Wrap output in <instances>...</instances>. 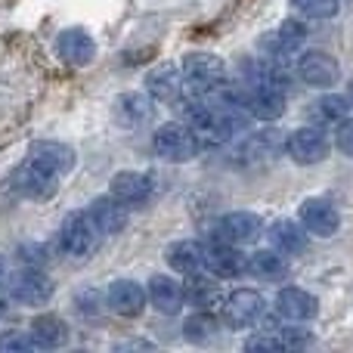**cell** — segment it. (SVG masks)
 <instances>
[{"label":"cell","instance_id":"obj_1","mask_svg":"<svg viewBox=\"0 0 353 353\" xmlns=\"http://www.w3.org/2000/svg\"><path fill=\"white\" fill-rule=\"evenodd\" d=\"M183 72V84L195 93V97H211L230 78V68H226V59L217 53H186L180 62Z\"/></svg>","mask_w":353,"mask_h":353},{"label":"cell","instance_id":"obj_2","mask_svg":"<svg viewBox=\"0 0 353 353\" xmlns=\"http://www.w3.org/2000/svg\"><path fill=\"white\" fill-rule=\"evenodd\" d=\"M103 239H105V232L97 226L90 211L65 214V220H62V226H59V248L65 251L68 257H78V261L97 254Z\"/></svg>","mask_w":353,"mask_h":353},{"label":"cell","instance_id":"obj_3","mask_svg":"<svg viewBox=\"0 0 353 353\" xmlns=\"http://www.w3.org/2000/svg\"><path fill=\"white\" fill-rule=\"evenodd\" d=\"M183 121H186L189 130L201 140V146H220V143H226L232 134H236L230 118H226L214 103H199V99L186 103L183 105Z\"/></svg>","mask_w":353,"mask_h":353},{"label":"cell","instance_id":"obj_4","mask_svg":"<svg viewBox=\"0 0 353 353\" xmlns=\"http://www.w3.org/2000/svg\"><path fill=\"white\" fill-rule=\"evenodd\" d=\"M10 189L28 201H50L56 195V189H59V174L50 171L47 165H41L37 159L28 155V159L12 171Z\"/></svg>","mask_w":353,"mask_h":353},{"label":"cell","instance_id":"obj_5","mask_svg":"<svg viewBox=\"0 0 353 353\" xmlns=\"http://www.w3.org/2000/svg\"><path fill=\"white\" fill-rule=\"evenodd\" d=\"M152 149L159 159L171 161V165H186V161H192L195 155H199L201 140L189 130V124L168 121V124H161V128H155Z\"/></svg>","mask_w":353,"mask_h":353},{"label":"cell","instance_id":"obj_6","mask_svg":"<svg viewBox=\"0 0 353 353\" xmlns=\"http://www.w3.org/2000/svg\"><path fill=\"white\" fill-rule=\"evenodd\" d=\"M332 152V140L323 128H298L285 137V155L301 168L323 165Z\"/></svg>","mask_w":353,"mask_h":353},{"label":"cell","instance_id":"obj_7","mask_svg":"<svg viewBox=\"0 0 353 353\" xmlns=\"http://www.w3.org/2000/svg\"><path fill=\"white\" fill-rule=\"evenodd\" d=\"M53 292H56V285H53V279L43 273V267H22L16 276L6 279V294L25 307L47 304V301L53 298Z\"/></svg>","mask_w":353,"mask_h":353},{"label":"cell","instance_id":"obj_8","mask_svg":"<svg viewBox=\"0 0 353 353\" xmlns=\"http://www.w3.org/2000/svg\"><path fill=\"white\" fill-rule=\"evenodd\" d=\"M211 236L217 242H230L242 248V245H251L263 236V220L254 211H230L211 223Z\"/></svg>","mask_w":353,"mask_h":353},{"label":"cell","instance_id":"obj_9","mask_svg":"<svg viewBox=\"0 0 353 353\" xmlns=\"http://www.w3.org/2000/svg\"><path fill=\"white\" fill-rule=\"evenodd\" d=\"M294 72L307 87H316V90H329V87H335L341 81V65L325 50H304Z\"/></svg>","mask_w":353,"mask_h":353},{"label":"cell","instance_id":"obj_10","mask_svg":"<svg viewBox=\"0 0 353 353\" xmlns=\"http://www.w3.org/2000/svg\"><path fill=\"white\" fill-rule=\"evenodd\" d=\"M239 93V103H242V109L248 112L251 118H257V121H276V118H282V112H285V93L276 90V87H267V84H248V87H236Z\"/></svg>","mask_w":353,"mask_h":353},{"label":"cell","instance_id":"obj_11","mask_svg":"<svg viewBox=\"0 0 353 353\" xmlns=\"http://www.w3.org/2000/svg\"><path fill=\"white\" fill-rule=\"evenodd\" d=\"M261 316H263V298L254 288H236L232 294L223 298V313H220V319H223L230 329H251V325L261 323Z\"/></svg>","mask_w":353,"mask_h":353},{"label":"cell","instance_id":"obj_12","mask_svg":"<svg viewBox=\"0 0 353 353\" xmlns=\"http://www.w3.org/2000/svg\"><path fill=\"white\" fill-rule=\"evenodd\" d=\"M201 248H205V270L217 279H239L248 273V254H242L239 245L214 239L211 245H201Z\"/></svg>","mask_w":353,"mask_h":353},{"label":"cell","instance_id":"obj_13","mask_svg":"<svg viewBox=\"0 0 353 353\" xmlns=\"http://www.w3.org/2000/svg\"><path fill=\"white\" fill-rule=\"evenodd\" d=\"M298 220L304 223V230L310 232L313 239H332L341 230V214L332 205L329 199H307L298 211Z\"/></svg>","mask_w":353,"mask_h":353},{"label":"cell","instance_id":"obj_14","mask_svg":"<svg viewBox=\"0 0 353 353\" xmlns=\"http://www.w3.org/2000/svg\"><path fill=\"white\" fill-rule=\"evenodd\" d=\"M152 103L155 99L149 97V93L124 90V93H118V97L112 99V115H115V121L121 124V128L140 130V128H146V124L152 121V115H155Z\"/></svg>","mask_w":353,"mask_h":353},{"label":"cell","instance_id":"obj_15","mask_svg":"<svg viewBox=\"0 0 353 353\" xmlns=\"http://www.w3.org/2000/svg\"><path fill=\"white\" fill-rule=\"evenodd\" d=\"M105 304L115 316H124V319H137L143 316L149 304V292L134 279H115L105 292Z\"/></svg>","mask_w":353,"mask_h":353},{"label":"cell","instance_id":"obj_16","mask_svg":"<svg viewBox=\"0 0 353 353\" xmlns=\"http://www.w3.org/2000/svg\"><path fill=\"white\" fill-rule=\"evenodd\" d=\"M273 310H276V316L285 319V323H310L319 313V301L313 298L310 292H304V288L288 285L276 294Z\"/></svg>","mask_w":353,"mask_h":353},{"label":"cell","instance_id":"obj_17","mask_svg":"<svg viewBox=\"0 0 353 353\" xmlns=\"http://www.w3.org/2000/svg\"><path fill=\"white\" fill-rule=\"evenodd\" d=\"M109 192L115 199H121L128 208H140V205H149V199L155 195V183L152 176L143 171H118L109 180Z\"/></svg>","mask_w":353,"mask_h":353},{"label":"cell","instance_id":"obj_18","mask_svg":"<svg viewBox=\"0 0 353 353\" xmlns=\"http://www.w3.org/2000/svg\"><path fill=\"white\" fill-rule=\"evenodd\" d=\"M56 53L65 65L72 68H84L97 59V41L87 34L84 28H65L56 37Z\"/></svg>","mask_w":353,"mask_h":353},{"label":"cell","instance_id":"obj_19","mask_svg":"<svg viewBox=\"0 0 353 353\" xmlns=\"http://www.w3.org/2000/svg\"><path fill=\"white\" fill-rule=\"evenodd\" d=\"M304 41H307V25L301 19H285L270 34L261 37V47L267 56H292L304 47Z\"/></svg>","mask_w":353,"mask_h":353},{"label":"cell","instance_id":"obj_20","mask_svg":"<svg viewBox=\"0 0 353 353\" xmlns=\"http://www.w3.org/2000/svg\"><path fill=\"white\" fill-rule=\"evenodd\" d=\"M87 211H90V217L97 220V226L105 232V236H118V232L128 230L130 223V208L124 205L121 199H115V195H97V199L87 205Z\"/></svg>","mask_w":353,"mask_h":353},{"label":"cell","instance_id":"obj_21","mask_svg":"<svg viewBox=\"0 0 353 353\" xmlns=\"http://www.w3.org/2000/svg\"><path fill=\"white\" fill-rule=\"evenodd\" d=\"M143 81H146V93L155 103H176V99H180L183 72L174 62H159L155 68H149Z\"/></svg>","mask_w":353,"mask_h":353},{"label":"cell","instance_id":"obj_22","mask_svg":"<svg viewBox=\"0 0 353 353\" xmlns=\"http://www.w3.org/2000/svg\"><path fill=\"white\" fill-rule=\"evenodd\" d=\"M146 292H149V304H152L161 316H176V313L183 310V304H186L183 285L174 279V276H165V273L152 276Z\"/></svg>","mask_w":353,"mask_h":353},{"label":"cell","instance_id":"obj_23","mask_svg":"<svg viewBox=\"0 0 353 353\" xmlns=\"http://www.w3.org/2000/svg\"><path fill=\"white\" fill-rule=\"evenodd\" d=\"M28 155H31V159H37L41 165H47L50 171H56L59 176L72 174L74 165H78L74 149L65 146V143H59V140H37V143H31Z\"/></svg>","mask_w":353,"mask_h":353},{"label":"cell","instance_id":"obj_24","mask_svg":"<svg viewBox=\"0 0 353 353\" xmlns=\"http://www.w3.org/2000/svg\"><path fill=\"white\" fill-rule=\"evenodd\" d=\"M165 261L174 273H199V270H205V248L195 239H176L165 248Z\"/></svg>","mask_w":353,"mask_h":353},{"label":"cell","instance_id":"obj_25","mask_svg":"<svg viewBox=\"0 0 353 353\" xmlns=\"http://www.w3.org/2000/svg\"><path fill=\"white\" fill-rule=\"evenodd\" d=\"M267 236H270V245L279 248L282 254H301L310 245V232L304 230L301 220H276V223H270Z\"/></svg>","mask_w":353,"mask_h":353},{"label":"cell","instance_id":"obj_26","mask_svg":"<svg viewBox=\"0 0 353 353\" xmlns=\"http://www.w3.org/2000/svg\"><path fill=\"white\" fill-rule=\"evenodd\" d=\"M183 294H186V304H192L195 310H211L223 301V288H220L217 276H201V273H189L186 285H183Z\"/></svg>","mask_w":353,"mask_h":353},{"label":"cell","instance_id":"obj_27","mask_svg":"<svg viewBox=\"0 0 353 353\" xmlns=\"http://www.w3.org/2000/svg\"><path fill=\"white\" fill-rule=\"evenodd\" d=\"M28 332L41 350H56V347H65L68 344V325H65V319L56 316V313H41V316H34Z\"/></svg>","mask_w":353,"mask_h":353},{"label":"cell","instance_id":"obj_28","mask_svg":"<svg viewBox=\"0 0 353 353\" xmlns=\"http://www.w3.org/2000/svg\"><path fill=\"white\" fill-rule=\"evenodd\" d=\"M248 273L257 276V279H263V282H276L288 273V261L279 248L254 251V254H248Z\"/></svg>","mask_w":353,"mask_h":353},{"label":"cell","instance_id":"obj_29","mask_svg":"<svg viewBox=\"0 0 353 353\" xmlns=\"http://www.w3.org/2000/svg\"><path fill=\"white\" fill-rule=\"evenodd\" d=\"M220 323H223V319L214 316L211 310H195L192 316L183 323V338L192 344H211L220 332Z\"/></svg>","mask_w":353,"mask_h":353},{"label":"cell","instance_id":"obj_30","mask_svg":"<svg viewBox=\"0 0 353 353\" xmlns=\"http://www.w3.org/2000/svg\"><path fill=\"white\" fill-rule=\"evenodd\" d=\"M316 109V118L319 121H325V124H338V121H344V118L350 115V109H353V103H350V97L347 93H325V97H319V103L313 105Z\"/></svg>","mask_w":353,"mask_h":353},{"label":"cell","instance_id":"obj_31","mask_svg":"<svg viewBox=\"0 0 353 353\" xmlns=\"http://www.w3.org/2000/svg\"><path fill=\"white\" fill-rule=\"evenodd\" d=\"M292 6L304 19H335L341 10V0H292Z\"/></svg>","mask_w":353,"mask_h":353},{"label":"cell","instance_id":"obj_32","mask_svg":"<svg viewBox=\"0 0 353 353\" xmlns=\"http://www.w3.org/2000/svg\"><path fill=\"white\" fill-rule=\"evenodd\" d=\"M37 350V341L31 338V332H3L0 335V353H28Z\"/></svg>","mask_w":353,"mask_h":353},{"label":"cell","instance_id":"obj_33","mask_svg":"<svg viewBox=\"0 0 353 353\" xmlns=\"http://www.w3.org/2000/svg\"><path fill=\"white\" fill-rule=\"evenodd\" d=\"M16 257H19V263L22 267H47V248H43L41 242H25V245H19V251H16Z\"/></svg>","mask_w":353,"mask_h":353},{"label":"cell","instance_id":"obj_34","mask_svg":"<svg viewBox=\"0 0 353 353\" xmlns=\"http://www.w3.org/2000/svg\"><path fill=\"white\" fill-rule=\"evenodd\" d=\"M245 350H251V353H276V350H285V341H282V335H254V338H248V341H245Z\"/></svg>","mask_w":353,"mask_h":353},{"label":"cell","instance_id":"obj_35","mask_svg":"<svg viewBox=\"0 0 353 353\" xmlns=\"http://www.w3.org/2000/svg\"><path fill=\"white\" fill-rule=\"evenodd\" d=\"M335 146L341 155L353 159V118L347 115L344 121H338V130H335Z\"/></svg>","mask_w":353,"mask_h":353},{"label":"cell","instance_id":"obj_36","mask_svg":"<svg viewBox=\"0 0 353 353\" xmlns=\"http://www.w3.org/2000/svg\"><path fill=\"white\" fill-rule=\"evenodd\" d=\"M282 335V341H285V347L292 350V347H310L313 344V335L307 329H298V325H292V329H285V332H279Z\"/></svg>","mask_w":353,"mask_h":353},{"label":"cell","instance_id":"obj_37","mask_svg":"<svg viewBox=\"0 0 353 353\" xmlns=\"http://www.w3.org/2000/svg\"><path fill=\"white\" fill-rule=\"evenodd\" d=\"M78 310L81 313H93V316H97V313H99V294L97 292L78 294Z\"/></svg>","mask_w":353,"mask_h":353},{"label":"cell","instance_id":"obj_38","mask_svg":"<svg viewBox=\"0 0 353 353\" xmlns=\"http://www.w3.org/2000/svg\"><path fill=\"white\" fill-rule=\"evenodd\" d=\"M6 313H10V304H6V298L0 294V316H6Z\"/></svg>","mask_w":353,"mask_h":353},{"label":"cell","instance_id":"obj_39","mask_svg":"<svg viewBox=\"0 0 353 353\" xmlns=\"http://www.w3.org/2000/svg\"><path fill=\"white\" fill-rule=\"evenodd\" d=\"M6 279V261H3V254H0V282Z\"/></svg>","mask_w":353,"mask_h":353},{"label":"cell","instance_id":"obj_40","mask_svg":"<svg viewBox=\"0 0 353 353\" xmlns=\"http://www.w3.org/2000/svg\"><path fill=\"white\" fill-rule=\"evenodd\" d=\"M347 97H350V103H353V81H350V87H347Z\"/></svg>","mask_w":353,"mask_h":353}]
</instances>
